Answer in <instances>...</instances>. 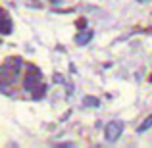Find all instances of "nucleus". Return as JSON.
Segmentation results:
<instances>
[{
  "instance_id": "1",
  "label": "nucleus",
  "mask_w": 152,
  "mask_h": 148,
  "mask_svg": "<svg viewBox=\"0 0 152 148\" xmlns=\"http://www.w3.org/2000/svg\"><path fill=\"white\" fill-rule=\"evenodd\" d=\"M41 81H42L41 71H39L35 66H27V75H25V81H23V89L31 93V90H33Z\"/></svg>"
},
{
  "instance_id": "2",
  "label": "nucleus",
  "mask_w": 152,
  "mask_h": 148,
  "mask_svg": "<svg viewBox=\"0 0 152 148\" xmlns=\"http://www.w3.org/2000/svg\"><path fill=\"white\" fill-rule=\"evenodd\" d=\"M121 133H123V123L118 121V119L110 121L106 127H104V137H106L108 142H115L119 137H121Z\"/></svg>"
},
{
  "instance_id": "3",
  "label": "nucleus",
  "mask_w": 152,
  "mask_h": 148,
  "mask_svg": "<svg viewBox=\"0 0 152 148\" xmlns=\"http://www.w3.org/2000/svg\"><path fill=\"white\" fill-rule=\"evenodd\" d=\"M45 93H46V85H45L42 81L39 83V85L35 87L33 90H31V94H33V100H41L42 96H45Z\"/></svg>"
},
{
  "instance_id": "4",
  "label": "nucleus",
  "mask_w": 152,
  "mask_h": 148,
  "mask_svg": "<svg viewBox=\"0 0 152 148\" xmlns=\"http://www.w3.org/2000/svg\"><path fill=\"white\" fill-rule=\"evenodd\" d=\"M93 39V31H89V33H79L77 35V44H87V42Z\"/></svg>"
},
{
  "instance_id": "5",
  "label": "nucleus",
  "mask_w": 152,
  "mask_h": 148,
  "mask_svg": "<svg viewBox=\"0 0 152 148\" xmlns=\"http://www.w3.org/2000/svg\"><path fill=\"white\" fill-rule=\"evenodd\" d=\"M150 127H152V114H150L148 117H146L145 121L141 123V125L137 127V131H139V133H145V131H146V129H150Z\"/></svg>"
},
{
  "instance_id": "6",
  "label": "nucleus",
  "mask_w": 152,
  "mask_h": 148,
  "mask_svg": "<svg viewBox=\"0 0 152 148\" xmlns=\"http://www.w3.org/2000/svg\"><path fill=\"white\" fill-rule=\"evenodd\" d=\"M98 104H100V102H98V100L94 98V96H85V106H93V108H96Z\"/></svg>"
},
{
  "instance_id": "7",
  "label": "nucleus",
  "mask_w": 152,
  "mask_h": 148,
  "mask_svg": "<svg viewBox=\"0 0 152 148\" xmlns=\"http://www.w3.org/2000/svg\"><path fill=\"white\" fill-rule=\"evenodd\" d=\"M8 23H10L8 19H2V21H0V29H2L4 33H10V31H12V27L8 25Z\"/></svg>"
},
{
  "instance_id": "8",
  "label": "nucleus",
  "mask_w": 152,
  "mask_h": 148,
  "mask_svg": "<svg viewBox=\"0 0 152 148\" xmlns=\"http://www.w3.org/2000/svg\"><path fill=\"white\" fill-rule=\"evenodd\" d=\"M137 2H146V0H137Z\"/></svg>"
}]
</instances>
